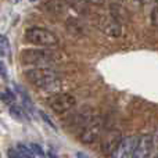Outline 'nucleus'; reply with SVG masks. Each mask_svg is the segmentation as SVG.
<instances>
[{"instance_id": "nucleus-1", "label": "nucleus", "mask_w": 158, "mask_h": 158, "mask_svg": "<svg viewBox=\"0 0 158 158\" xmlns=\"http://www.w3.org/2000/svg\"><path fill=\"white\" fill-rule=\"evenodd\" d=\"M25 78L38 89L56 90L60 87L61 81L58 78L57 71L50 67H36V68L25 71Z\"/></svg>"}, {"instance_id": "nucleus-2", "label": "nucleus", "mask_w": 158, "mask_h": 158, "mask_svg": "<svg viewBox=\"0 0 158 158\" xmlns=\"http://www.w3.org/2000/svg\"><path fill=\"white\" fill-rule=\"evenodd\" d=\"M25 40L40 47H54L58 44L57 35H54L52 31L46 29V28L39 27L28 28L25 31Z\"/></svg>"}, {"instance_id": "nucleus-3", "label": "nucleus", "mask_w": 158, "mask_h": 158, "mask_svg": "<svg viewBox=\"0 0 158 158\" xmlns=\"http://www.w3.org/2000/svg\"><path fill=\"white\" fill-rule=\"evenodd\" d=\"M21 61L31 65H44L56 61V54L46 49H27L21 53Z\"/></svg>"}, {"instance_id": "nucleus-4", "label": "nucleus", "mask_w": 158, "mask_h": 158, "mask_svg": "<svg viewBox=\"0 0 158 158\" xmlns=\"http://www.w3.org/2000/svg\"><path fill=\"white\" fill-rule=\"evenodd\" d=\"M103 129H104V119L101 117L93 115V117L85 123L83 128H82L79 139H81V142L85 143V144L94 143L96 140L100 137Z\"/></svg>"}, {"instance_id": "nucleus-5", "label": "nucleus", "mask_w": 158, "mask_h": 158, "mask_svg": "<svg viewBox=\"0 0 158 158\" xmlns=\"http://www.w3.org/2000/svg\"><path fill=\"white\" fill-rule=\"evenodd\" d=\"M77 106V98L68 93H60L49 100V107L56 114H65Z\"/></svg>"}, {"instance_id": "nucleus-6", "label": "nucleus", "mask_w": 158, "mask_h": 158, "mask_svg": "<svg viewBox=\"0 0 158 158\" xmlns=\"http://www.w3.org/2000/svg\"><path fill=\"white\" fill-rule=\"evenodd\" d=\"M137 142H139V139L136 136H128L125 139H122L119 146L111 154V158H133Z\"/></svg>"}, {"instance_id": "nucleus-7", "label": "nucleus", "mask_w": 158, "mask_h": 158, "mask_svg": "<svg viewBox=\"0 0 158 158\" xmlns=\"http://www.w3.org/2000/svg\"><path fill=\"white\" fill-rule=\"evenodd\" d=\"M122 142V135L121 131L118 129H111L108 131L101 139V151L106 156H110L115 151V148L119 146V143Z\"/></svg>"}, {"instance_id": "nucleus-8", "label": "nucleus", "mask_w": 158, "mask_h": 158, "mask_svg": "<svg viewBox=\"0 0 158 158\" xmlns=\"http://www.w3.org/2000/svg\"><path fill=\"white\" fill-rule=\"evenodd\" d=\"M97 27L100 28L101 32H104L107 36H111V38H118L122 33L121 24L114 17H101Z\"/></svg>"}, {"instance_id": "nucleus-9", "label": "nucleus", "mask_w": 158, "mask_h": 158, "mask_svg": "<svg viewBox=\"0 0 158 158\" xmlns=\"http://www.w3.org/2000/svg\"><path fill=\"white\" fill-rule=\"evenodd\" d=\"M153 150H154L153 136L144 135V136H142L139 139V142H137V146H136V148H135L133 158H150Z\"/></svg>"}, {"instance_id": "nucleus-10", "label": "nucleus", "mask_w": 158, "mask_h": 158, "mask_svg": "<svg viewBox=\"0 0 158 158\" xmlns=\"http://www.w3.org/2000/svg\"><path fill=\"white\" fill-rule=\"evenodd\" d=\"M2 100L4 101L6 104H8V106H11V104H14L15 103V100H17V96L14 94V92L13 90H10V89H4L2 92Z\"/></svg>"}, {"instance_id": "nucleus-11", "label": "nucleus", "mask_w": 158, "mask_h": 158, "mask_svg": "<svg viewBox=\"0 0 158 158\" xmlns=\"http://www.w3.org/2000/svg\"><path fill=\"white\" fill-rule=\"evenodd\" d=\"M8 52H10V42H8L7 36L2 35V38H0V53H2V57L8 54Z\"/></svg>"}, {"instance_id": "nucleus-12", "label": "nucleus", "mask_w": 158, "mask_h": 158, "mask_svg": "<svg viewBox=\"0 0 158 158\" xmlns=\"http://www.w3.org/2000/svg\"><path fill=\"white\" fill-rule=\"evenodd\" d=\"M18 150L21 151L22 156H24L25 158H36L35 151L31 148V146H29V147H27L25 144H21V143H19V144H18Z\"/></svg>"}, {"instance_id": "nucleus-13", "label": "nucleus", "mask_w": 158, "mask_h": 158, "mask_svg": "<svg viewBox=\"0 0 158 158\" xmlns=\"http://www.w3.org/2000/svg\"><path fill=\"white\" fill-rule=\"evenodd\" d=\"M8 111H10V115H13V117L15 118V119H18V121H21L22 118H24V114H22L21 107H18V106L11 104L10 108H8Z\"/></svg>"}, {"instance_id": "nucleus-14", "label": "nucleus", "mask_w": 158, "mask_h": 158, "mask_svg": "<svg viewBox=\"0 0 158 158\" xmlns=\"http://www.w3.org/2000/svg\"><path fill=\"white\" fill-rule=\"evenodd\" d=\"M7 157L8 158H25L22 156V153L19 150H15V148H8L7 150Z\"/></svg>"}, {"instance_id": "nucleus-15", "label": "nucleus", "mask_w": 158, "mask_h": 158, "mask_svg": "<svg viewBox=\"0 0 158 158\" xmlns=\"http://www.w3.org/2000/svg\"><path fill=\"white\" fill-rule=\"evenodd\" d=\"M40 117H42V118H43V121H46V122H47V123H49V125H50V126H52V128H53V129H54V131H57V126H56V125H54V122H53V121H52V119H50V117H49V115H47V114H46V112L40 111Z\"/></svg>"}, {"instance_id": "nucleus-16", "label": "nucleus", "mask_w": 158, "mask_h": 158, "mask_svg": "<svg viewBox=\"0 0 158 158\" xmlns=\"http://www.w3.org/2000/svg\"><path fill=\"white\" fill-rule=\"evenodd\" d=\"M31 148H32V150L35 151V154H36V156H42V157L44 156V151H43V148H42L39 144H36V143H32V144H31Z\"/></svg>"}, {"instance_id": "nucleus-17", "label": "nucleus", "mask_w": 158, "mask_h": 158, "mask_svg": "<svg viewBox=\"0 0 158 158\" xmlns=\"http://www.w3.org/2000/svg\"><path fill=\"white\" fill-rule=\"evenodd\" d=\"M151 136H153V144H154V148H158V128L156 129L154 135H151Z\"/></svg>"}, {"instance_id": "nucleus-18", "label": "nucleus", "mask_w": 158, "mask_h": 158, "mask_svg": "<svg viewBox=\"0 0 158 158\" xmlns=\"http://www.w3.org/2000/svg\"><path fill=\"white\" fill-rule=\"evenodd\" d=\"M77 158H92V157H89L86 153H83V151H77Z\"/></svg>"}, {"instance_id": "nucleus-19", "label": "nucleus", "mask_w": 158, "mask_h": 158, "mask_svg": "<svg viewBox=\"0 0 158 158\" xmlns=\"http://www.w3.org/2000/svg\"><path fill=\"white\" fill-rule=\"evenodd\" d=\"M0 69H2V78L4 79L6 78V74H7V72H6V65H4V63H0Z\"/></svg>"}, {"instance_id": "nucleus-20", "label": "nucleus", "mask_w": 158, "mask_h": 158, "mask_svg": "<svg viewBox=\"0 0 158 158\" xmlns=\"http://www.w3.org/2000/svg\"><path fill=\"white\" fill-rule=\"evenodd\" d=\"M89 3H92V4H96V6H100L104 3V0H87Z\"/></svg>"}, {"instance_id": "nucleus-21", "label": "nucleus", "mask_w": 158, "mask_h": 158, "mask_svg": "<svg viewBox=\"0 0 158 158\" xmlns=\"http://www.w3.org/2000/svg\"><path fill=\"white\" fill-rule=\"evenodd\" d=\"M135 2H137L139 4H146V3H147L148 0H135Z\"/></svg>"}, {"instance_id": "nucleus-22", "label": "nucleus", "mask_w": 158, "mask_h": 158, "mask_svg": "<svg viewBox=\"0 0 158 158\" xmlns=\"http://www.w3.org/2000/svg\"><path fill=\"white\" fill-rule=\"evenodd\" d=\"M153 158H158V153H157V154H156V156H154Z\"/></svg>"}, {"instance_id": "nucleus-23", "label": "nucleus", "mask_w": 158, "mask_h": 158, "mask_svg": "<svg viewBox=\"0 0 158 158\" xmlns=\"http://www.w3.org/2000/svg\"><path fill=\"white\" fill-rule=\"evenodd\" d=\"M15 2H17V3H19V2H21V0H15Z\"/></svg>"}, {"instance_id": "nucleus-24", "label": "nucleus", "mask_w": 158, "mask_h": 158, "mask_svg": "<svg viewBox=\"0 0 158 158\" xmlns=\"http://www.w3.org/2000/svg\"><path fill=\"white\" fill-rule=\"evenodd\" d=\"M31 2H38V0H31Z\"/></svg>"}, {"instance_id": "nucleus-25", "label": "nucleus", "mask_w": 158, "mask_h": 158, "mask_svg": "<svg viewBox=\"0 0 158 158\" xmlns=\"http://www.w3.org/2000/svg\"><path fill=\"white\" fill-rule=\"evenodd\" d=\"M119 2H125V0H119Z\"/></svg>"}]
</instances>
